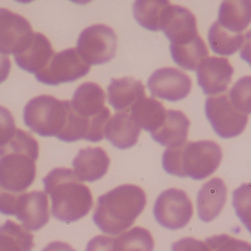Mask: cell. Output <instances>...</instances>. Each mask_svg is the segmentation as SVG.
<instances>
[{"instance_id": "6da1fadb", "label": "cell", "mask_w": 251, "mask_h": 251, "mask_svg": "<svg viewBox=\"0 0 251 251\" xmlns=\"http://www.w3.org/2000/svg\"><path fill=\"white\" fill-rule=\"evenodd\" d=\"M2 114L0 185L11 193H22L36 178L39 144L30 133L15 127L6 109Z\"/></svg>"}, {"instance_id": "7a4b0ae2", "label": "cell", "mask_w": 251, "mask_h": 251, "mask_svg": "<svg viewBox=\"0 0 251 251\" xmlns=\"http://www.w3.org/2000/svg\"><path fill=\"white\" fill-rule=\"evenodd\" d=\"M51 200V214L59 221L74 223L85 217L93 206L89 188L70 168H57L43 179Z\"/></svg>"}, {"instance_id": "3957f363", "label": "cell", "mask_w": 251, "mask_h": 251, "mask_svg": "<svg viewBox=\"0 0 251 251\" xmlns=\"http://www.w3.org/2000/svg\"><path fill=\"white\" fill-rule=\"evenodd\" d=\"M146 204L143 189L122 185L98 198L92 219L103 233L119 235L133 225Z\"/></svg>"}, {"instance_id": "277c9868", "label": "cell", "mask_w": 251, "mask_h": 251, "mask_svg": "<svg viewBox=\"0 0 251 251\" xmlns=\"http://www.w3.org/2000/svg\"><path fill=\"white\" fill-rule=\"evenodd\" d=\"M222 157V150L214 141L186 142L165 150L162 167L167 173L173 176L201 180L216 172Z\"/></svg>"}, {"instance_id": "5b68a950", "label": "cell", "mask_w": 251, "mask_h": 251, "mask_svg": "<svg viewBox=\"0 0 251 251\" xmlns=\"http://www.w3.org/2000/svg\"><path fill=\"white\" fill-rule=\"evenodd\" d=\"M70 108V100H60L51 95H39L26 103L24 121L39 136H55L58 138L67 126Z\"/></svg>"}, {"instance_id": "8992f818", "label": "cell", "mask_w": 251, "mask_h": 251, "mask_svg": "<svg viewBox=\"0 0 251 251\" xmlns=\"http://www.w3.org/2000/svg\"><path fill=\"white\" fill-rule=\"evenodd\" d=\"M0 210L5 215L15 216L30 231H38L49 221V201L42 191L19 195L2 193Z\"/></svg>"}, {"instance_id": "52a82bcc", "label": "cell", "mask_w": 251, "mask_h": 251, "mask_svg": "<svg viewBox=\"0 0 251 251\" xmlns=\"http://www.w3.org/2000/svg\"><path fill=\"white\" fill-rule=\"evenodd\" d=\"M76 50L88 65H100L111 61L117 49V36L111 27L95 25L81 32Z\"/></svg>"}, {"instance_id": "ba28073f", "label": "cell", "mask_w": 251, "mask_h": 251, "mask_svg": "<svg viewBox=\"0 0 251 251\" xmlns=\"http://www.w3.org/2000/svg\"><path fill=\"white\" fill-rule=\"evenodd\" d=\"M205 113L216 134L222 138H232L240 135L248 124V115L233 106L228 95L207 98Z\"/></svg>"}, {"instance_id": "9c48e42d", "label": "cell", "mask_w": 251, "mask_h": 251, "mask_svg": "<svg viewBox=\"0 0 251 251\" xmlns=\"http://www.w3.org/2000/svg\"><path fill=\"white\" fill-rule=\"evenodd\" d=\"M154 217L160 226L170 230L186 226L193 217V207L184 191L169 189L162 192L155 200Z\"/></svg>"}, {"instance_id": "30bf717a", "label": "cell", "mask_w": 251, "mask_h": 251, "mask_svg": "<svg viewBox=\"0 0 251 251\" xmlns=\"http://www.w3.org/2000/svg\"><path fill=\"white\" fill-rule=\"evenodd\" d=\"M91 66L84 62L76 49H67L55 54L44 70L36 74L39 82L48 85L74 82L89 73Z\"/></svg>"}, {"instance_id": "8fae6325", "label": "cell", "mask_w": 251, "mask_h": 251, "mask_svg": "<svg viewBox=\"0 0 251 251\" xmlns=\"http://www.w3.org/2000/svg\"><path fill=\"white\" fill-rule=\"evenodd\" d=\"M34 33L31 25L22 15L5 8L0 9V51L2 54L15 56L23 52Z\"/></svg>"}, {"instance_id": "7c38bea8", "label": "cell", "mask_w": 251, "mask_h": 251, "mask_svg": "<svg viewBox=\"0 0 251 251\" xmlns=\"http://www.w3.org/2000/svg\"><path fill=\"white\" fill-rule=\"evenodd\" d=\"M147 87L153 97L168 101H177L190 93L192 80L178 69L163 67L150 75Z\"/></svg>"}, {"instance_id": "4fadbf2b", "label": "cell", "mask_w": 251, "mask_h": 251, "mask_svg": "<svg viewBox=\"0 0 251 251\" xmlns=\"http://www.w3.org/2000/svg\"><path fill=\"white\" fill-rule=\"evenodd\" d=\"M161 30L173 45L189 43L199 36L195 15L187 8L176 5H168L164 9Z\"/></svg>"}, {"instance_id": "5bb4252c", "label": "cell", "mask_w": 251, "mask_h": 251, "mask_svg": "<svg viewBox=\"0 0 251 251\" xmlns=\"http://www.w3.org/2000/svg\"><path fill=\"white\" fill-rule=\"evenodd\" d=\"M233 74V67L226 57H207L196 70L198 84L206 95L225 92Z\"/></svg>"}, {"instance_id": "9a60e30c", "label": "cell", "mask_w": 251, "mask_h": 251, "mask_svg": "<svg viewBox=\"0 0 251 251\" xmlns=\"http://www.w3.org/2000/svg\"><path fill=\"white\" fill-rule=\"evenodd\" d=\"M227 188L223 179L213 178L204 183L198 193V215L204 223L215 220L226 201Z\"/></svg>"}, {"instance_id": "2e32d148", "label": "cell", "mask_w": 251, "mask_h": 251, "mask_svg": "<svg viewBox=\"0 0 251 251\" xmlns=\"http://www.w3.org/2000/svg\"><path fill=\"white\" fill-rule=\"evenodd\" d=\"M110 159L100 147H87L78 151L73 161L74 172L81 181H97L101 179L109 168Z\"/></svg>"}, {"instance_id": "e0dca14e", "label": "cell", "mask_w": 251, "mask_h": 251, "mask_svg": "<svg viewBox=\"0 0 251 251\" xmlns=\"http://www.w3.org/2000/svg\"><path fill=\"white\" fill-rule=\"evenodd\" d=\"M107 94L108 102L116 111L127 113L140 100L145 98V87L134 77L112 78Z\"/></svg>"}, {"instance_id": "ac0fdd59", "label": "cell", "mask_w": 251, "mask_h": 251, "mask_svg": "<svg viewBox=\"0 0 251 251\" xmlns=\"http://www.w3.org/2000/svg\"><path fill=\"white\" fill-rule=\"evenodd\" d=\"M55 55L51 43L41 33H35L31 43L23 52L14 56L17 65L36 75L46 69Z\"/></svg>"}, {"instance_id": "d6986e66", "label": "cell", "mask_w": 251, "mask_h": 251, "mask_svg": "<svg viewBox=\"0 0 251 251\" xmlns=\"http://www.w3.org/2000/svg\"><path fill=\"white\" fill-rule=\"evenodd\" d=\"M141 127L132 116L126 112H119L108 120L104 129V137L113 147L126 150L136 145Z\"/></svg>"}, {"instance_id": "ffe728a7", "label": "cell", "mask_w": 251, "mask_h": 251, "mask_svg": "<svg viewBox=\"0 0 251 251\" xmlns=\"http://www.w3.org/2000/svg\"><path fill=\"white\" fill-rule=\"evenodd\" d=\"M189 126L190 121L184 113L179 110H167L164 124L151 136L162 147H179L186 143Z\"/></svg>"}, {"instance_id": "44dd1931", "label": "cell", "mask_w": 251, "mask_h": 251, "mask_svg": "<svg viewBox=\"0 0 251 251\" xmlns=\"http://www.w3.org/2000/svg\"><path fill=\"white\" fill-rule=\"evenodd\" d=\"M106 95L101 87L92 82H84L74 92L71 106L74 112L88 119L103 111Z\"/></svg>"}, {"instance_id": "7402d4cb", "label": "cell", "mask_w": 251, "mask_h": 251, "mask_svg": "<svg viewBox=\"0 0 251 251\" xmlns=\"http://www.w3.org/2000/svg\"><path fill=\"white\" fill-rule=\"evenodd\" d=\"M167 110L155 98L140 100L130 109V116L141 128L152 134L162 127L166 118Z\"/></svg>"}, {"instance_id": "603a6c76", "label": "cell", "mask_w": 251, "mask_h": 251, "mask_svg": "<svg viewBox=\"0 0 251 251\" xmlns=\"http://www.w3.org/2000/svg\"><path fill=\"white\" fill-rule=\"evenodd\" d=\"M219 22L234 33H241L251 23V1H224L219 10Z\"/></svg>"}, {"instance_id": "cb8c5ba5", "label": "cell", "mask_w": 251, "mask_h": 251, "mask_svg": "<svg viewBox=\"0 0 251 251\" xmlns=\"http://www.w3.org/2000/svg\"><path fill=\"white\" fill-rule=\"evenodd\" d=\"M170 51L174 61L179 67L191 71L197 70L209 55L207 46L200 36L185 44H171Z\"/></svg>"}, {"instance_id": "d4e9b609", "label": "cell", "mask_w": 251, "mask_h": 251, "mask_svg": "<svg viewBox=\"0 0 251 251\" xmlns=\"http://www.w3.org/2000/svg\"><path fill=\"white\" fill-rule=\"evenodd\" d=\"M33 235L23 226L7 220L0 228V251H31Z\"/></svg>"}, {"instance_id": "484cf974", "label": "cell", "mask_w": 251, "mask_h": 251, "mask_svg": "<svg viewBox=\"0 0 251 251\" xmlns=\"http://www.w3.org/2000/svg\"><path fill=\"white\" fill-rule=\"evenodd\" d=\"M169 5L165 0H137L133 5V14L140 26L156 32L161 30L162 13Z\"/></svg>"}, {"instance_id": "4316f807", "label": "cell", "mask_w": 251, "mask_h": 251, "mask_svg": "<svg viewBox=\"0 0 251 251\" xmlns=\"http://www.w3.org/2000/svg\"><path fill=\"white\" fill-rule=\"evenodd\" d=\"M208 42L210 49L216 54L230 56L242 47L245 36L242 33H234L223 27L215 22L208 31Z\"/></svg>"}, {"instance_id": "83f0119b", "label": "cell", "mask_w": 251, "mask_h": 251, "mask_svg": "<svg viewBox=\"0 0 251 251\" xmlns=\"http://www.w3.org/2000/svg\"><path fill=\"white\" fill-rule=\"evenodd\" d=\"M154 240L149 230L136 226L115 240V251H152Z\"/></svg>"}, {"instance_id": "f1b7e54d", "label": "cell", "mask_w": 251, "mask_h": 251, "mask_svg": "<svg viewBox=\"0 0 251 251\" xmlns=\"http://www.w3.org/2000/svg\"><path fill=\"white\" fill-rule=\"evenodd\" d=\"M236 215L251 234V183H244L232 193Z\"/></svg>"}, {"instance_id": "f546056e", "label": "cell", "mask_w": 251, "mask_h": 251, "mask_svg": "<svg viewBox=\"0 0 251 251\" xmlns=\"http://www.w3.org/2000/svg\"><path fill=\"white\" fill-rule=\"evenodd\" d=\"M228 98L240 112L251 114V75L239 78L230 89Z\"/></svg>"}, {"instance_id": "4dcf8cb0", "label": "cell", "mask_w": 251, "mask_h": 251, "mask_svg": "<svg viewBox=\"0 0 251 251\" xmlns=\"http://www.w3.org/2000/svg\"><path fill=\"white\" fill-rule=\"evenodd\" d=\"M205 242L211 251H251V244L225 234L206 238Z\"/></svg>"}, {"instance_id": "1f68e13d", "label": "cell", "mask_w": 251, "mask_h": 251, "mask_svg": "<svg viewBox=\"0 0 251 251\" xmlns=\"http://www.w3.org/2000/svg\"><path fill=\"white\" fill-rule=\"evenodd\" d=\"M172 251H211L206 242L193 238H185L172 245Z\"/></svg>"}, {"instance_id": "d6a6232c", "label": "cell", "mask_w": 251, "mask_h": 251, "mask_svg": "<svg viewBox=\"0 0 251 251\" xmlns=\"http://www.w3.org/2000/svg\"><path fill=\"white\" fill-rule=\"evenodd\" d=\"M116 238L97 235L90 240L85 251H115Z\"/></svg>"}, {"instance_id": "836d02e7", "label": "cell", "mask_w": 251, "mask_h": 251, "mask_svg": "<svg viewBox=\"0 0 251 251\" xmlns=\"http://www.w3.org/2000/svg\"><path fill=\"white\" fill-rule=\"evenodd\" d=\"M240 57L248 62L251 67V29L245 34Z\"/></svg>"}, {"instance_id": "e575fe53", "label": "cell", "mask_w": 251, "mask_h": 251, "mask_svg": "<svg viewBox=\"0 0 251 251\" xmlns=\"http://www.w3.org/2000/svg\"><path fill=\"white\" fill-rule=\"evenodd\" d=\"M42 251H75L72 247L65 242H53L49 243Z\"/></svg>"}]
</instances>
